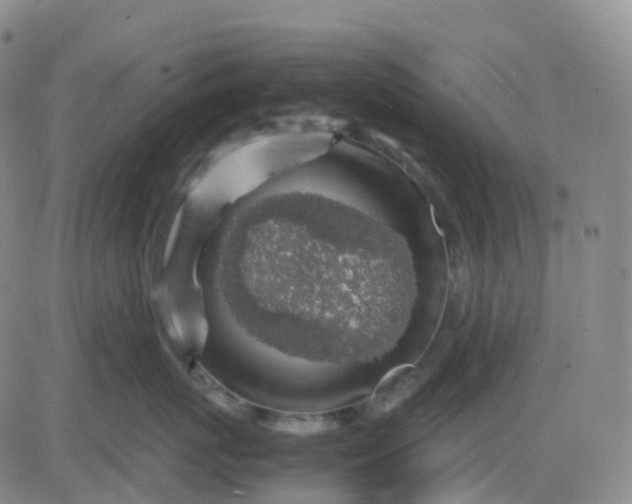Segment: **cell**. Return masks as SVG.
Segmentation results:
<instances>
[{
  "mask_svg": "<svg viewBox=\"0 0 632 504\" xmlns=\"http://www.w3.org/2000/svg\"><path fill=\"white\" fill-rule=\"evenodd\" d=\"M268 425L279 431L307 435L333 429L337 421L325 414L276 413L269 417Z\"/></svg>",
  "mask_w": 632,
  "mask_h": 504,
  "instance_id": "2",
  "label": "cell"
},
{
  "mask_svg": "<svg viewBox=\"0 0 632 504\" xmlns=\"http://www.w3.org/2000/svg\"><path fill=\"white\" fill-rule=\"evenodd\" d=\"M420 384V375L412 366H403L389 372L377 385L369 401L373 414L391 411L408 398Z\"/></svg>",
  "mask_w": 632,
  "mask_h": 504,
  "instance_id": "1",
  "label": "cell"
}]
</instances>
